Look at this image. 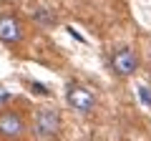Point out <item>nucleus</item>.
<instances>
[{
	"label": "nucleus",
	"instance_id": "nucleus-1",
	"mask_svg": "<svg viewBox=\"0 0 151 141\" xmlns=\"http://www.w3.org/2000/svg\"><path fill=\"white\" fill-rule=\"evenodd\" d=\"M30 134L35 141H58L63 136V116L55 106L43 103L33 109V121H30Z\"/></svg>",
	"mask_w": 151,
	"mask_h": 141
},
{
	"label": "nucleus",
	"instance_id": "nucleus-2",
	"mask_svg": "<svg viewBox=\"0 0 151 141\" xmlns=\"http://www.w3.org/2000/svg\"><path fill=\"white\" fill-rule=\"evenodd\" d=\"M108 63H111V70L116 73V78L126 81V78L136 76V70L141 65V55H139V50L134 45H116L111 50Z\"/></svg>",
	"mask_w": 151,
	"mask_h": 141
},
{
	"label": "nucleus",
	"instance_id": "nucleus-3",
	"mask_svg": "<svg viewBox=\"0 0 151 141\" xmlns=\"http://www.w3.org/2000/svg\"><path fill=\"white\" fill-rule=\"evenodd\" d=\"M30 131L28 119L15 109H3L0 111V141H20Z\"/></svg>",
	"mask_w": 151,
	"mask_h": 141
},
{
	"label": "nucleus",
	"instance_id": "nucleus-4",
	"mask_svg": "<svg viewBox=\"0 0 151 141\" xmlns=\"http://www.w3.org/2000/svg\"><path fill=\"white\" fill-rule=\"evenodd\" d=\"M65 103L78 114H93L98 106V98L91 88L81 86V83H68L65 86Z\"/></svg>",
	"mask_w": 151,
	"mask_h": 141
},
{
	"label": "nucleus",
	"instance_id": "nucleus-5",
	"mask_svg": "<svg viewBox=\"0 0 151 141\" xmlns=\"http://www.w3.org/2000/svg\"><path fill=\"white\" fill-rule=\"evenodd\" d=\"M23 38H25V30H23L20 18L13 13H0V43L20 45Z\"/></svg>",
	"mask_w": 151,
	"mask_h": 141
},
{
	"label": "nucleus",
	"instance_id": "nucleus-6",
	"mask_svg": "<svg viewBox=\"0 0 151 141\" xmlns=\"http://www.w3.org/2000/svg\"><path fill=\"white\" fill-rule=\"evenodd\" d=\"M33 20L40 28H55V13L45 10V8H38V10L33 13Z\"/></svg>",
	"mask_w": 151,
	"mask_h": 141
},
{
	"label": "nucleus",
	"instance_id": "nucleus-7",
	"mask_svg": "<svg viewBox=\"0 0 151 141\" xmlns=\"http://www.w3.org/2000/svg\"><path fill=\"white\" fill-rule=\"evenodd\" d=\"M139 91H141V98H144V103H146V106H149V103H151V96H149V88H144V86H141Z\"/></svg>",
	"mask_w": 151,
	"mask_h": 141
}]
</instances>
